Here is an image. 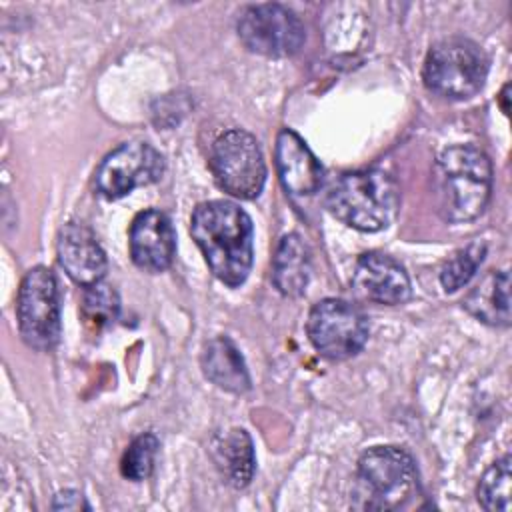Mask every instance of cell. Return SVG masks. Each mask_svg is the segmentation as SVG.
<instances>
[{
  "instance_id": "cell-14",
  "label": "cell",
  "mask_w": 512,
  "mask_h": 512,
  "mask_svg": "<svg viewBox=\"0 0 512 512\" xmlns=\"http://www.w3.org/2000/svg\"><path fill=\"white\" fill-rule=\"evenodd\" d=\"M274 164L286 192L294 196H312L320 190L324 170L308 144L290 128L276 136Z\"/></svg>"
},
{
  "instance_id": "cell-3",
  "label": "cell",
  "mask_w": 512,
  "mask_h": 512,
  "mask_svg": "<svg viewBox=\"0 0 512 512\" xmlns=\"http://www.w3.org/2000/svg\"><path fill=\"white\" fill-rule=\"evenodd\" d=\"M328 212L360 232H378L392 224L400 210V186L380 168L342 174L326 196Z\"/></svg>"
},
{
  "instance_id": "cell-24",
  "label": "cell",
  "mask_w": 512,
  "mask_h": 512,
  "mask_svg": "<svg viewBox=\"0 0 512 512\" xmlns=\"http://www.w3.org/2000/svg\"><path fill=\"white\" fill-rule=\"evenodd\" d=\"M508 90H510V84H506L500 92V108L504 114H508Z\"/></svg>"
},
{
  "instance_id": "cell-8",
  "label": "cell",
  "mask_w": 512,
  "mask_h": 512,
  "mask_svg": "<svg viewBox=\"0 0 512 512\" xmlns=\"http://www.w3.org/2000/svg\"><path fill=\"white\" fill-rule=\"evenodd\" d=\"M306 332L324 358L346 360L364 348L370 328L366 314L356 304L342 298H324L310 308Z\"/></svg>"
},
{
  "instance_id": "cell-7",
  "label": "cell",
  "mask_w": 512,
  "mask_h": 512,
  "mask_svg": "<svg viewBox=\"0 0 512 512\" xmlns=\"http://www.w3.org/2000/svg\"><path fill=\"white\" fill-rule=\"evenodd\" d=\"M18 330L26 346L48 352L60 338V294L58 282L50 268H30L16 296Z\"/></svg>"
},
{
  "instance_id": "cell-1",
  "label": "cell",
  "mask_w": 512,
  "mask_h": 512,
  "mask_svg": "<svg viewBox=\"0 0 512 512\" xmlns=\"http://www.w3.org/2000/svg\"><path fill=\"white\" fill-rule=\"evenodd\" d=\"M190 234L222 284L238 288L246 282L254 260V228L238 204L230 200L198 204L190 218Z\"/></svg>"
},
{
  "instance_id": "cell-11",
  "label": "cell",
  "mask_w": 512,
  "mask_h": 512,
  "mask_svg": "<svg viewBox=\"0 0 512 512\" xmlns=\"http://www.w3.org/2000/svg\"><path fill=\"white\" fill-rule=\"evenodd\" d=\"M352 290L358 298L384 306L402 304L412 294L406 268L382 252H366L356 260Z\"/></svg>"
},
{
  "instance_id": "cell-6",
  "label": "cell",
  "mask_w": 512,
  "mask_h": 512,
  "mask_svg": "<svg viewBox=\"0 0 512 512\" xmlns=\"http://www.w3.org/2000/svg\"><path fill=\"white\" fill-rule=\"evenodd\" d=\"M210 172L226 194L252 200L260 196L266 182V164L258 140L240 128L220 134L210 148Z\"/></svg>"
},
{
  "instance_id": "cell-21",
  "label": "cell",
  "mask_w": 512,
  "mask_h": 512,
  "mask_svg": "<svg viewBox=\"0 0 512 512\" xmlns=\"http://www.w3.org/2000/svg\"><path fill=\"white\" fill-rule=\"evenodd\" d=\"M484 256H486V244H480V242H472L456 250L440 270L442 288L446 292H456L464 288L480 268Z\"/></svg>"
},
{
  "instance_id": "cell-15",
  "label": "cell",
  "mask_w": 512,
  "mask_h": 512,
  "mask_svg": "<svg viewBox=\"0 0 512 512\" xmlns=\"http://www.w3.org/2000/svg\"><path fill=\"white\" fill-rule=\"evenodd\" d=\"M312 272V254L304 238L296 232L284 234L272 258V282L288 298L304 294Z\"/></svg>"
},
{
  "instance_id": "cell-13",
  "label": "cell",
  "mask_w": 512,
  "mask_h": 512,
  "mask_svg": "<svg viewBox=\"0 0 512 512\" xmlns=\"http://www.w3.org/2000/svg\"><path fill=\"white\" fill-rule=\"evenodd\" d=\"M56 254L64 272L84 288L102 282L106 276V254L94 232L82 222H68L62 226L56 242Z\"/></svg>"
},
{
  "instance_id": "cell-16",
  "label": "cell",
  "mask_w": 512,
  "mask_h": 512,
  "mask_svg": "<svg viewBox=\"0 0 512 512\" xmlns=\"http://www.w3.org/2000/svg\"><path fill=\"white\" fill-rule=\"evenodd\" d=\"M200 366L204 376L226 392L244 394L250 390V374L244 356L228 336H216L206 342Z\"/></svg>"
},
{
  "instance_id": "cell-19",
  "label": "cell",
  "mask_w": 512,
  "mask_h": 512,
  "mask_svg": "<svg viewBox=\"0 0 512 512\" xmlns=\"http://www.w3.org/2000/svg\"><path fill=\"white\" fill-rule=\"evenodd\" d=\"M118 312H120V298L110 284L98 282L86 288V294L80 306V316L88 330L100 332L108 328L118 318Z\"/></svg>"
},
{
  "instance_id": "cell-23",
  "label": "cell",
  "mask_w": 512,
  "mask_h": 512,
  "mask_svg": "<svg viewBox=\"0 0 512 512\" xmlns=\"http://www.w3.org/2000/svg\"><path fill=\"white\" fill-rule=\"evenodd\" d=\"M54 510H90V504L84 500V496L78 490H64L54 496L52 502Z\"/></svg>"
},
{
  "instance_id": "cell-5",
  "label": "cell",
  "mask_w": 512,
  "mask_h": 512,
  "mask_svg": "<svg viewBox=\"0 0 512 512\" xmlns=\"http://www.w3.org/2000/svg\"><path fill=\"white\" fill-rule=\"evenodd\" d=\"M488 58L484 50L460 36L436 42L424 60V86L444 100H468L484 86Z\"/></svg>"
},
{
  "instance_id": "cell-2",
  "label": "cell",
  "mask_w": 512,
  "mask_h": 512,
  "mask_svg": "<svg viewBox=\"0 0 512 512\" xmlns=\"http://www.w3.org/2000/svg\"><path fill=\"white\" fill-rule=\"evenodd\" d=\"M436 210L446 222L478 218L492 192V162L472 144L444 148L432 170Z\"/></svg>"
},
{
  "instance_id": "cell-22",
  "label": "cell",
  "mask_w": 512,
  "mask_h": 512,
  "mask_svg": "<svg viewBox=\"0 0 512 512\" xmlns=\"http://www.w3.org/2000/svg\"><path fill=\"white\" fill-rule=\"evenodd\" d=\"M158 446H160V442L152 432H144V434L136 436L128 444V448L120 460L122 476L132 482L146 480L152 474Z\"/></svg>"
},
{
  "instance_id": "cell-17",
  "label": "cell",
  "mask_w": 512,
  "mask_h": 512,
  "mask_svg": "<svg viewBox=\"0 0 512 512\" xmlns=\"http://www.w3.org/2000/svg\"><path fill=\"white\" fill-rule=\"evenodd\" d=\"M210 454L230 486L244 488L250 484L256 470V456L252 438L244 428H232L222 436H216Z\"/></svg>"
},
{
  "instance_id": "cell-9",
  "label": "cell",
  "mask_w": 512,
  "mask_h": 512,
  "mask_svg": "<svg viewBox=\"0 0 512 512\" xmlns=\"http://www.w3.org/2000/svg\"><path fill=\"white\" fill-rule=\"evenodd\" d=\"M240 42L254 54L288 58L300 52L306 40L302 20L284 4L266 2L246 6L236 22Z\"/></svg>"
},
{
  "instance_id": "cell-18",
  "label": "cell",
  "mask_w": 512,
  "mask_h": 512,
  "mask_svg": "<svg viewBox=\"0 0 512 512\" xmlns=\"http://www.w3.org/2000/svg\"><path fill=\"white\" fill-rule=\"evenodd\" d=\"M462 306L480 322L510 326V276L508 270L490 272L462 300Z\"/></svg>"
},
{
  "instance_id": "cell-4",
  "label": "cell",
  "mask_w": 512,
  "mask_h": 512,
  "mask_svg": "<svg viewBox=\"0 0 512 512\" xmlns=\"http://www.w3.org/2000/svg\"><path fill=\"white\" fill-rule=\"evenodd\" d=\"M418 490L416 464L400 446L368 448L356 468V508L396 510L410 502Z\"/></svg>"
},
{
  "instance_id": "cell-10",
  "label": "cell",
  "mask_w": 512,
  "mask_h": 512,
  "mask_svg": "<svg viewBox=\"0 0 512 512\" xmlns=\"http://www.w3.org/2000/svg\"><path fill=\"white\" fill-rule=\"evenodd\" d=\"M164 172L162 154L148 142H124L112 150L94 172V186L100 196L116 200L134 188L156 182Z\"/></svg>"
},
{
  "instance_id": "cell-20",
  "label": "cell",
  "mask_w": 512,
  "mask_h": 512,
  "mask_svg": "<svg viewBox=\"0 0 512 512\" xmlns=\"http://www.w3.org/2000/svg\"><path fill=\"white\" fill-rule=\"evenodd\" d=\"M510 456H502L496 460L482 476L478 484V504L488 510H510Z\"/></svg>"
},
{
  "instance_id": "cell-12",
  "label": "cell",
  "mask_w": 512,
  "mask_h": 512,
  "mask_svg": "<svg viewBox=\"0 0 512 512\" xmlns=\"http://www.w3.org/2000/svg\"><path fill=\"white\" fill-rule=\"evenodd\" d=\"M128 246L132 262L140 270H166L176 254V234L170 218L156 208L138 212L130 224Z\"/></svg>"
}]
</instances>
